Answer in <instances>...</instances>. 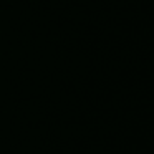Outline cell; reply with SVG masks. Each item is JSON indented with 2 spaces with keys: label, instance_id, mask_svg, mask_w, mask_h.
<instances>
[]
</instances>
